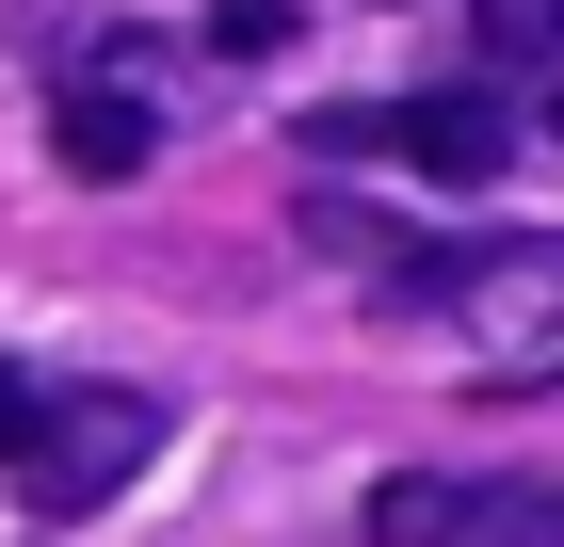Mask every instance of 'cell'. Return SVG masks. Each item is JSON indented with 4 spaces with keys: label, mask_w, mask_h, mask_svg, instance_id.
I'll list each match as a JSON object with an SVG mask.
<instances>
[{
    "label": "cell",
    "mask_w": 564,
    "mask_h": 547,
    "mask_svg": "<svg viewBox=\"0 0 564 547\" xmlns=\"http://www.w3.org/2000/svg\"><path fill=\"white\" fill-rule=\"evenodd\" d=\"M48 162L65 177H145L162 162V113H145L130 81H82V97H48Z\"/></svg>",
    "instance_id": "cell-5"
},
{
    "label": "cell",
    "mask_w": 564,
    "mask_h": 547,
    "mask_svg": "<svg viewBox=\"0 0 564 547\" xmlns=\"http://www.w3.org/2000/svg\"><path fill=\"white\" fill-rule=\"evenodd\" d=\"M33 419H48V386H33V371H0V467L33 451Z\"/></svg>",
    "instance_id": "cell-8"
},
{
    "label": "cell",
    "mask_w": 564,
    "mask_h": 547,
    "mask_svg": "<svg viewBox=\"0 0 564 547\" xmlns=\"http://www.w3.org/2000/svg\"><path fill=\"white\" fill-rule=\"evenodd\" d=\"M388 306L468 322V338H532L564 306V242H420V258H388Z\"/></svg>",
    "instance_id": "cell-2"
},
{
    "label": "cell",
    "mask_w": 564,
    "mask_h": 547,
    "mask_svg": "<svg viewBox=\"0 0 564 547\" xmlns=\"http://www.w3.org/2000/svg\"><path fill=\"white\" fill-rule=\"evenodd\" d=\"M484 65H532V48H564V0H468Z\"/></svg>",
    "instance_id": "cell-6"
},
{
    "label": "cell",
    "mask_w": 564,
    "mask_h": 547,
    "mask_svg": "<svg viewBox=\"0 0 564 547\" xmlns=\"http://www.w3.org/2000/svg\"><path fill=\"white\" fill-rule=\"evenodd\" d=\"M323 145H403L420 177L484 194V177L517 162V113H500V97H403V113H323Z\"/></svg>",
    "instance_id": "cell-4"
},
{
    "label": "cell",
    "mask_w": 564,
    "mask_h": 547,
    "mask_svg": "<svg viewBox=\"0 0 564 547\" xmlns=\"http://www.w3.org/2000/svg\"><path fill=\"white\" fill-rule=\"evenodd\" d=\"M355 532L371 547H564V467H532V483H435V467H403V483H371Z\"/></svg>",
    "instance_id": "cell-3"
},
{
    "label": "cell",
    "mask_w": 564,
    "mask_h": 547,
    "mask_svg": "<svg viewBox=\"0 0 564 547\" xmlns=\"http://www.w3.org/2000/svg\"><path fill=\"white\" fill-rule=\"evenodd\" d=\"M145 451H162V403L145 386H48L33 451H17V500L33 515H97V500H130Z\"/></svg>",
    "instance_id": "cell-1"
},
{
    "label": "cell",
    "mask_w": 564,
    "mask_h": 547,
    "mask_svg": "<svg viewBox=\"0 0 564 547\" xmlns=\"http://www.w3.org/2000/svg\"><path fill=\"white\" fill-rule=\"evenodd\" d=\"M532 129H549V145H564V81H549V113H532Z\"/></svg>",
    "instance_id": "cell-9"
},
{
    "label": "cell",
    "mask_w": 564,
    "mask_h": 547,
    "mask_svg": "<svg viewBox=\"0 0 564 547\" xmlns=\"http://www.w3.org/2000/svg\"><path fill=\"white\" fill-rule=\"evenodd\" d=\"M210 48H242V65H259V48H291V0H210Z\"/></svg>",
    "instance_id": "cell-7"
}]
</instances>
